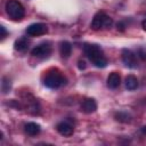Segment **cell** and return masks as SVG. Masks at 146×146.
I'll return each mask as SVG.
<instances>
[{
	"instance_id": "1",
	"label": "cell",
	"mask_w": 146,
	"mask_h": 146,
	"mask_svg": "<svg viewBox=\"0 0 146 146\" xmlns=\"http://www.w3.org/2000/svg\"><path fill=\"white\" fill-rule=\"evenodd\" d=\"M83 51L89 60L99 68H103L107 65V59L105 58L102 48L95 43H86L83 46Z\"/></svg>"
},
{
	"instance_id": "2",
	"label": "cell",
	"mask_w": 146,
	"mask_h": 146,
	"mask_svg": "<svg viewBox=\"0 0 146 146\" xmlns=\"http://www.w3.org/2000/svg\"><path fill=\"white\" fill-rule=\"evenodd\" d=\"M43 83L50 89H57L66 83V78L58 70H50L47 73Z\"/></svg>"
},
{
	"instance_id": "3",
	"label": "cell",
	"mask_w": 146,
	"mask_h": 146,
	"mask_svg": "<svg viewBox=\"0 0 146 146\" xmlns=\"http://www.w3.org/2000/svg\"><path fill=\"white\" fill-rule=\"evenodd\" d=\"M5 8L7 15L13 21H21L25 15V9L18 0H8Z\"/></svg>"
},
{
	"instance_id": "4",
	"label": "cell",
	"mask_w": 146,
	"mask_h": 146,
	"mask_svg": "<svg viewBox=\"0 0 146 146\" xmlns=\"http://www.w3.org/2000/svg\"><path fill=\"white\" fill-rule=\"evenodd\" d=\"M112 25H113V19L108 15H106L104 11H98L95 14V16L91 21L90 27L92 30L97 31L103 27H111Z\"/></svg>"
},
{
	"instance_id": "5",
	"label": "cell",
	"mask_w": 146,
	"mask_h": 146,
	"mask_svg": "<svg viewBox=\"0 0 146 146\" xmlns=\"http://www.w3.org/2000/svg\"><path fill=\"white\" fill-rule=\"evenodd\" d=\"M25 32L29 36H39L46 34L48 32V27L43 23H33L26 27Z\"/></svg>"
},
{
	"instance_id": "6",
	"label": "cell",
	"mask_w": 146,
	"mask_h": 146,
	"mask_svg": "<svg viewBox=\"0 0 146 146\" xmlns=\"http://www.w3.org/2000/svg\"><path fill=\"white\" fill-rule=\"evenodd\" d=\"M50 52H51V46L48 42L40 43V44H38L36 47H34L31 50L32 56L39 57V58H46V57H48L50 55Z\"/></svg>"
},
{
	"instance_id": "7",
	"label": "cell",
	"mask_w": 146,
	"mask_h": 146,
	"mask_svg": "<svg viewBox=\"0 0 146 146\" xmlns=\"http://www.w3.org/2000/svg\"><path fill=\"white\" fill-rule=\"evenodd\" d=\"M122 62L129 68H136L138 66L136 54L133 51L129 50V49H123L122 50Z\"/></svg>"
},
{
	"instance_id": "8",
	"label": "cell",
	"mask_w": 146,
	"mask_h": 146,
	"mask_svg": "<svg viewBox=\"0 0 146 146\" xmlns=\"http://www.w3.org/2000/svg\"><path fill=\"white\" fill-rule=\"evenodd\" d=\"M56 129H57V131H58L62 136H65V137H70V136H72L73 132H74V128H73V125H72L71 123L66 122V121L59 122V123L57 124Z\"/></svg>"
},
{
	"instance_id": "9",
	"label": "cell",
	"mask_w": 146,
	"mask_h": 146,
	"mask_svg": "<svg viewBox=\"0 0 146 146\" xmlns=\"http://www.w3.org/2000/svg\"><path fill=\"white\" fill-rule=\"evenodd\" d=\"M97 110V104L94 98H86L81 104V111L87 114H91Z\"/></svg>"
},
{
	"instance_id": "10",
	"label": "cell",
	"mask_w": 146,
	"mask_h": 146,
	"mask_svg": "<svg viewBox=\"0 0 146 146\" xmlns=\"http://www.w3.org/2000/svg\"><path fill=\"white\" fill-rule=\"evenodd\" d=\"M121 83V76L117 72H112L107 76V87L110 89H116Z\"/></svg>"
},
{
	"instance_id": "11",
	"label": "cell",
	"mask_w": 146,
	"mask_h": 146,
	"mask_svg": "<svg viewBox=\"0 0 146 146\" xmlns=\"http://www.w3.org/2000/svg\"><path fill=\"white\" fill-rule=\"evenodd\" d=\"M24 129H25V132L29 135V136H36L40 133L41 131V127L40 124L35 123V122H29L24 125Z\"/></svg>"
},
{
	"instance_id": "12",
	"label": "cell",
	"mask_w": 146,
	"mask_h": 146,
	"mask_svg": "<svg viewBox=\"0 0 146 146\" xmlns=\"http://www.w3.org/2000/svg\"><path fill=\"white\" fill-rule=\"evenodd\" d=\"M59 54L64 58H68L72 54V44L68 41H62L59 43Z\"/></svg>"
},
{
	"instance_id": "13",
	"label": "cell",
	"mask_w": 146,
	"mask_h": 146,
	"mask_svg": "<svg viewBox=\"0 0 146 146\" xmlns=\"http://www.w3.org/2000/svg\"><path fill=\"white\" fill-rule=\"evenodd\" d=\"M29 44H30V42H29L27 38L22 36V38L17 39V40L15 41L14 48H15V50H18V51H25V50L29 48Z\"/></svg>"
},
{
	"instance_id": "14",
	"label": "cell",
	"mask_w": 146,
	"mask_h": 146,
	"mask_svg": "<svg viewBox=\"0 0 146 146\" xmlns=\"http://www.w3.org/2000/svg\"><path fill=\"white\" fill-rule=\"evenodd\" d=\"M125 88L128 90H135V89H137L138 88V79L135 75H132V74L128 75L125 78Z\"/></svg>"
},
{
	"instance_id": "15",
	"label": "cell",
	"mask_w": 146,
	"mask_h": 146,
	"mask_svg": "<svg viewBox=\"0 0 146 146\" xmlns=\"http://www.w3.org/2000/svg\"><path fill=\"white\" fill-rule=\"evenodd\" d=\"M115 120L122 123H128L131 121V115L125 113V112H119L115 114Z\"/></svg>"
},
{
	"instance_id": "16",
	"label": "cell",
	"mask_w": 146,
	"mask_h": 146,
	"mask_svg": "<svg viewBox=\"0 0 146 146\" xmlns=\"http://www.w3.org/2000/svg\"><path fill=\"white\" fill-rule=\"evenodd\" d=\"M11 88V82L8 78L3 76L2 78V82H1V90H2V94H7Z\"/></svg>"
},
{
	"instance_id": "17",
	"label": "cell",
	"mask_w": 146,
	"mask_h": 146,
	"mask_svg": "<svg viewBox=\"0 0 146 146\" xmlns=\"http://www.w3.org/2000/svg\"><path fill=\"white\" fill-rule=\"evenodd\" d=\"M0 30H1V35H0V36H1V40H3V39L7 36V31H6L5 26H2V25L0 26Z\"/></svg>"
},
{
	"instance_id": "18",
	"label": "cell",
	"mask_w": 146,
	"mask_h": 146,
	"mask_svg": "<svg viewBox=\"0 0 146 146\" xmlns=\"http://www.w3.org/2000/svg\"><path fill=\"white\" fill-rule=\"evenodd\" d=\"M78 67H79V70H84L86 68V63L83 60H79L78 62Z\"/></svg>"
},
{
	"instance_id": "19",
	"label": "cell",
	"mask_w": 146,
	"mask_h": 146,
	"mask_svg": "<svg viewBox=\"0 0 146 146\" xmlns=\"http://www.w3.org/2000/svg\"><path fill=\"white\" fill-rule=\"evenodd\" d=\"M141 27H143V30H144V31H146V18L141 22Z\"/></svg>"
},
{
	"instance_id": "20",
	"label": "cell",
	"mask_w": 146,
	"mask_h": 146,
	"mask_svg": "<svg viewBox=\"0 0 146 146\" xmlns=\"http://www.w3.org/2000/svg\"><path fill=\"white\" fill-rule=\"evenodd\" d=\"M140 131H141V133H146V125H144V127H141V129H140Z\"/></svg>"
}]
</instances>
